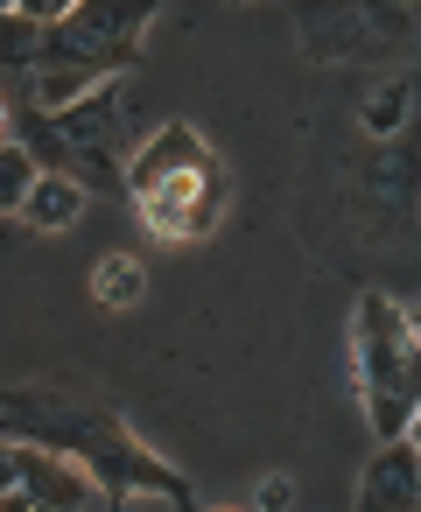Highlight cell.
I'll return each instance as SVG.
<instances>
[{"label":"cell","mask_w":421,"mask_h":512,"mask_svg":"<svg viewBox=\"0 0 421 512\" xmlns=\"http://www.w3.org/2000/svg\"><path fill=\"white\" fill-rule=\"evenodd\" d=\"M8 435H36L71 449L106 491L113 505H190V484L127 435V421L99 400H78L64 386H15L8 393Z\"/></svg>","instance_id":"cell-1"},{"label":"cell","mask_w":421,"mask_h":512,"mask_svg":"<svg viewBox=\"0 0 421 512\" xmlns=\"http://www.w3.org/2000/svg\"><path fill=\"white\" fill-rule=\"evenodd\" d=\"M155 15H162V0H78L50 29L43 71L22 85V92H36V113H64L85 92H99L106 78H127V64L141 57V29Z\"/></svg>","instance_id":"cell-2"},{"label":"cell","mask_w":421,"mask_h":512,"mask_svg":"<svg viewBox=\"0 0 421 512\" xmlns=\"http://www.w3.org/2000/svg\"><path fill=\"white\" fill-rule=\"evenodd\" d=\"M351 365H358L372 435H407L414 414H421V323L386 295H358V309H351Z\"/></svg>","instance_id":"cell-3"},{"label":"cell","mask_w":421,"mask_h":512,"mask_svg":"<svg viewBox=\"0 0 421 512\" xmlns=\"http://www.w3.org/2000/svg\"><path fill=\"white\" fill-rule=\"evenodd\" d=\"M127 190H134L141 218H148L162 239H190V232L218 225V211H225V176H218V162L204 155V141H197L183 120H169V127L134 155Z\"/></svg>","instance_id":"cell-4"},{"label":"cell","mask_w":421,"mask_h":512,"mask_svg":"<svg viewBox=\"0 0 421 512\" xmlns=\"http://www.w3.org/2000/svg\"><path fill=\"white\" fill-rule=\"evenodd\" d=\"M8 505L15 512H85V505H113V491L57 442L36 435H8Z\"/></svg>","instance_id":"cell-5"},{"label":"cell","mask_w":421,"mask_h":512,"mask_svg":"<svg viewBox=\"0 0 421 512\" xmlns=\"http://www.w3.org/2000/svg\"><path fill=\"white\" fill-rule=\"evenodd\" d=\"M358 505L365 512H414L421 505V442L414 435H379L365 484H358Z\"/></svg>","instance_id":"cell-6"},{"label":"cell","mask_w":421,"mask_h":512,"mask_svg":"<svg viewBox=\"0 0 421 512\" xmlns=\"http://www.w3.org/2000/svg\"><path fill=\"white\" fill-rule=\"evenodd\" d=\"M78 211H85V176H71V169H43L36 190L22 197V218H29L36 232H64Z\"/></svg>","instance_id":"cell-7"},{"label":"cell","mask_w":421,"mask_h":512,"mask_svg":"<svg viewBox=\"0 0 421 512\" xmlns=\"http://www.w3.org/2000/svg\"><path fill=\"white\" fill-rule=\"evenodd\" d=\"M36 176H43V155H36L22 134H8V148H0V204L22 211V197L36 190Z\"/></svg>","instance_id":"cell-8"},{"label":"cell","mask_w":421,"mask_h":512,"mask_svg":"<svg viewBox=\"0 0 421 512\" xmlns=\"http://www.w3.org/2000/svg\"><path fill=\"white\" fill-rule=\"evenodd\" d=\"M400 106H407V92H400V85H393V92H386V99H372V106H365V127H372V134H386V127H393V120H400Z\"/></svg>","instance_id":"cell-9"},{"label":"cell","mask_w":421,"mask_h":512,"mask_svg":"<svg viewBox=\"0 0 421 512\" xmlns=\"http://www.w3.org/2000/svg\"><path fill=\"white\" fill-rule=\"evenodd\" d=\"M8 8H22V15H36V22H50V29H57V22L78 8V0H8Z\"/></svg>","instance_id":"cell-10"},{"label":"cell","mask_w":421,"mask_h":512,"mask_svg":"<svg viewBox=\"0 0 421 512\" xmlns=\"http://www.w3.org/2000/svg\"><path fill=\"white\" fill-rule=\"evenodd\" d=\"M407 435H414V442H421V414H414V428H407Z\"/></svg>","instance_id":"cell-11"},{"label":"cell","mask_w":421,"mask_h":512,"mask_svg":"<svg viewBox=\"0 0 421 512\" xmlns=\"http://www.w3.org/2000/svg\"><path fill=\"white\" fill-rule=\"evenodd\" d=\"M407 316H414V323H421V309H407Z\"/></svg>","instance_id":"cell-12"}]
</instances>
